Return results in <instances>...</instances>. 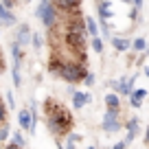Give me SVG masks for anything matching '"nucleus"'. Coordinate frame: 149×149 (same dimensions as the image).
<instances>
[{"label":"nucleus","instance_id":"1","mask_svg":"<svg viewBox=\"0 0 149 149\" xmlns=\"http://www.w3.org/2000/svg\"><path fill=\"white\" fill-rule=\"evenodd\" d=\"M44 112H46L48 130H51L55 136H68V134H70L74 118H72V114H70V112L66 110L61 103L48 99V101L44 103Z\"/></svg>","mask_w":149,"mask_h":149},{"label":"nucleus","instance_id":"2","mask_svg":"<svg viewBox=\"0 0 149 149\" xmlns=\"http://www.w3.org/2000/svg\"><path fill=\"white\" fill-rule=\"evenodd\" d=\"M81 64H84L81 59L79 61H61L57 74H59L66 84H79V81L86 77V68Z\"/></svg>","mask_w":149,"mask_h":149},{"label":"nucleus","instance_id":"3","mask_svg":"<svg viewBox=\"0 0 149 149\" xmlns=\"http://www.w3.org/2000/svg\"><path fill=\"white\" fill-rule=\"evenodd\" d=\"M57 5L55 2H40V7H37V18L42 20V24L51 31V29H55L57 26Z\"/></svg>","mask_w":149,"mask_h":149},{"label":"nucleus","instance_id":"4","mask_svg":"<svg viewBox=\"0 0 149 149\" xmlns=\"http://www.w3.org/2000/svg\"><path fill=\"white\" fill-rule=\"evenodd\" d=\"M66 46H70L74 53H81L84 55V46H86V31H72V29H66Z\"/></svg>","mask_w":149,"mask_h":149},{"label":"nucleus","instance_id":"5","mask_svg":"<svg viewBox=\"0 0 149 149\" xmlns=\"http://www.w3.org/2000/svg\"><path fill=\"white\" fill-rule=\"evenodd\" d=\"M118 114H121V110H110V107H107V112L103 114V132L114 134V132L121 130V118H118Z\"/></svg>","mask_w":149,"mask_h":149},{"label":"nucleus","instance_id":"6","mask_svg":"<svg viewBox=\"0 0 149 149\" xmlns=\"http://www.w3.org/2000/svg\"><path fill=\"white\" fill-rule=\"evenodd\" d=\"M134 81H136V74H134V77H130V79L110 81V86H112V90H114V92H118L121 97H125V94L132 92V86H134Z\"/></svg>","mask_w":149,"mask_h":149},{"label":"nucleus","instance_id":"7","mask_svg":"<svg viewBox=\"0 0 149 149\" xmlns=\"http://www.w3.org/2000/svg\"><path fill=\"white\" fill-rule=\"evenodd\" d=\"M55 5H57V9H59L61 13H66V15H72L74 11H79V7H81V0H55Z\"/></svg>","mask_w":149,"mask_h":149},{"label":"nucleus","instance_id":"8","mask_svg":"<svg viewBox=\"0 0 149 149\" xmlns=\"http://www.w3.org/2000/svg\"><path fill=\"white\" fill-rule=\"evenodd\" d=\"M125 127H127V136H125V140H127V143H132V140L136 138V134H138V127H140L138 116H132V118H127Z\"/></svg>","mask_w":149,"mask_h":149},{"label":"nucleus","instance_id":"9","mask_svg":"<svg viewBox=\"0 0 149 149\" xmlns=\"http://www.w3.org/2000/svg\"><path fill=\"white\" fill-rule=\"evenodd\" d=\"M90 101H92V97H90L88 92H72V105H74V110H81V107L88 105Z\"/></svg>","mask_w":149,"mask_h":149},{"label":"nucleus","instance_id":"10","mask_svg":"<svg viewBox=\"0 0 149 149\" xmlns=\"http://www.w3.org/2000/svg\"><path fill=\"white\" fill-rule=\"evenodd\" d=\"M15 40H18L22 46H26V44L33 40V35H31V26H29V24H22V26L18 29V37H15Z\"/></svg>","mask_w":149,"mask_h":149},{"label":"nucleus","instance_id":"11","mask_svg":"<svg viewBox=\"0 0 149 149\" xmlns=\"http://www.w3.org/2000/svg\"><path fill=\"white\" fill-rule=\"evenodd\" d=\"M145 97H147V90H143V88L132 90V92H130V103H132V107H140Z\"/></svg>","mask_w":149,"mask_h":149},{"label":"nucleus","instance_id":"12","mask_svg":"<svg viewBox=\"0 0 149 149\" xmlns=\"http://www.w3.org/2000/svg\"><path fill=\"white\" fill-rule=\"evenodd\" d=\"M105 105L110 107V110H121V94L118 92L105 94Z\"/></svg>","mask_w":149,"mask_h":149},{"label":"nucleus","instance_id":"13","mask_svg":"<svg viewBox=\"0 0 149 149\" xmlns=\"http://www.w3.org/2000/svg\"><path fill=\"white\" fill-rule=\"evenodd\" d=\"M0 20H2L5 24H15V15L11 13V9L5 7L2 2H0Z\"/></svg>","mask_w":149,"mask_h":149},{"label":"nucleus","instance_id":"14","mask_svg":"<svg viewBox=\"0 0 149 149\" xmlns=\"http://www.w3.org/2000/svg\"><path fill=\"white\" fill-rule=\"evenodd\" d=\"M112 46L116 48V51L125 53V51L132 48V44H130V40H125V37H112Z\"/></svg>","mask_w":149,"mask_h":149},{"label":"nucleus","instance_id":"15","mask_svg":"<svg viewBox=\"0 0 149 149\" xmlns=\"http://www.w3.org/2000/svg\"><path fill=\"white\" fill-rule=\"evenodd\" d=\"M86 31H88L92 37H97V35H99V24H97V20L90 18V15L86 18Z\"/></svg>","mask_w":149,"mask_h":149},{"label":"nucleus","instance_id":"16","mask_svg":"<svg viewBox=\"0 0 149 149\" xmlns=\"http://www.w3.org/2000/svg\"><path fill=\"white\" fill-rule=\"evenodd\" d=\"M24 145H26V140H24V136L20 134V132L11 134V143H9V147H24Z\"/></svg>","mask_w":149,"mask_h":149},{"label":"nucleus","instance_id":"17","mask_svg":"<svg viewBox=\"0 0 149 149\" xmlns=\"http://www.w3.org/2000/svg\"><path fill=\"white\" fill-rule=\"evenodd\" d=\"M132 48H134L136 53H143L145 48H147V42H145V37H136L134 42H132Z\"/></svg>","mask_w":149,"mask_h":149},{"label":"nucleus","instance_id":"18","mask_svg":"<svg viewBox=\"0 0 149 149\" xmlns=\"http://www.w3.org/2000/svg\"><path fill=\"white\" fill-rule=\"evenodd\" d=\"M79 140H81V136H79V134H68V138L61 143V147H74V145L79 143Z\"/></svg>","mask_w":149,"mask_h":149},{"label":"nucleus","instance_id":"19","mask_svg":"<svg viewBox=\"0 0 149 149\" xmlns=\"http://www.w3.org/2000/svg\"><path fill=\"white\" fill-rule=\"evenodd\" d=\"M9 136H11V130H9V123L5 121L2 125H0V143H5Z\"/></svg>","mask_w":149,"mask_h":149},{"label":"nucleus","instance_id":"20","mask_svg":"<svg viewBox=\"0 0 149 149\" xmlns=\"http://www.w3.org/2000/svg\"><path fill=\"white\" fill-rule=\"evenodd\" d=\"M92 48L97 53H103V40H101V37H94V40H92Z\"/></svg>","mask_w":149,"mask_h":149},{"label":"nucleus","instance_id":"21","mask_svg":"<svg viewBox=\"0 0 149 149\" xmlns=\"http://www.w3.org/2000/svg\"><path fill=\"white\" fill-rule=\"evenodd\" d=\"M31 44H33V48H35V51H40V48H42V37L37 35V33H33V40H31Z\"/></svg>","mask_w":149,"mask_h":149},{"label":"nucleus","instance_id":"22","mask_svg":"<svg viewBox=\"0 0 149 149\" xmlns=\"http://www.w3.org/2000/svg\"><path fill=\"white\" fill-rule=\"evenodd\" d=\"M7 121V107H5V103L0 101V125Z\"/></svg>","mask_w":149,"mask_h":149},{"label":"nucleus","instance_id":"23","mask_svg":"<svg viewBox=\"0 0 149 149\" xmlns=\"http://www.w3.org/2000/svg\"><path fill=\"white\" fill-rule=\"evenodd\" d=\"M84 84H86V86H92V84H94V74H92V72H86Z\"/></svg>","mask_w":149,"mask_h":149},{"label":"nucleus","instance_id":"24","mask_svg":"<svg viewBox=\"0 0 149 149\" xmlns=\"http://www.w3.org/2000/svg\"><path fill=\"white\" fill-rule=\"evenodd\" d=\"M127 145H130L127 140H118V143H114V149H125Z\"/></svg>","mask_w":149,"mask_h":149},{"label":"nucleus","instance_id":"25","mask_svg":"<svg viewBox=\"0 0 149 149\" xmlns=\"http://www.w3.org/2000/svg\"><path fill=\"white\" fill-rule=\"evenodd\" d=\"M7 103H9V107H13V105H15V101H13V94H11V92H7Z\"/></svg>","mask_w":149,"mask_h":149},{"label":"nucleus","instance_id":"26","mask_svg":"<svg viewBox=\"0 0 149 149\" xmlns=\"http://www.w3.org/2000/svg\"><path fill=\"white\" fill-rule=\"evenodd\" d=\"M130 2H132V5H134L138 11H140V7H143V0H130Z\"/></svg>","mask_w":149,"mask_h":149},{"label":"nucleus","instance_id":"27","mask_svg":"<svg viewBox=\"0 0 149 149\" xmlns=\"http://www.w3.org/2000/svg\"><path fill=\"white\" fill-rule=\"evenodd\" d=\"M145 145L149 147V127H147V134H145Z\"/></svg>","mask_w":149,"mask_h":149},{"label":"nucleus","instance_id":"28","mask_svg":"<svg viewBox=\"0 0 149 149\" xmlns=\"http://www.w3.org/2000/svg\"><path fill=\"white\" fill-rule=\"evenodd\" d=\"M145 74H147V77H149V66H147V68H145Z\"/></svg>","mask_w":149,"mask_h":149},{"label":"nucleus","instance_id":"29","mask_svg":"<svg viewBox=\"0 0 149 149\" xmlns=\"http://www.w3.org/2000/svg\"><path fill=\"white\" fill-rule=\"evenodd\" d=\"M40 2H48V0H40Z\"/></svg>","mask_w":149,"mask_h":149},{"label":"nucleus","instance_id":"30","mask_svg":"<svg viewBox=\"0 0 149 149\" xmlns=\"http://www.w3.org/2000/svg\"><path fill=\"white\" fill-rule=\"evenodd\" d=\"M0 72H2V66H0Z\"/></svg>","mask_w":149,"mask_h":149},{"label":"nucleus","instance_id":"31","mask_svg":"<svg viewBox=\"0 0 149 149\" xmlns=\"http://www.w3.org/2000/svg\"><path fill=\"white\" fill-rule=\"evenodd\" d=\"M0 24H2V20H0Z\"/></svg>","mask_w":149,"mask_h":149}]
</instances>
